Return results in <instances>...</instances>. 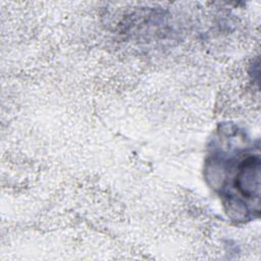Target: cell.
Returning a JSON list of instances; mask_svg holds the SVG:
<instances>
[{
    "instance_id": "1",
    "label": "cell",
    "mask_w": 261,
    "mask_h": 261,
    "mask_svg": "<svg viewBox=\"0 0 261 261\" xmlns=\"http://www.w3.org/2000/svg\"><path fill=\"white\" fill-rule=\"evenodd\" d=\"M232 156L211 158V169L220 175H212L215 189L223 198L227 213H259L260 153L259 148L237 150Z\"/></svg>"
}]
</instances>
